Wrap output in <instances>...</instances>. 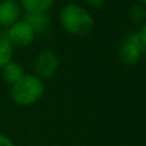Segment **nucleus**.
Masks as SVG:
<instances>
[{
  "mask_svg": "<svg viewBox=\"0 0 146 146\" xmlns=\"http://www.w3.org/2000/svg\"><path fill=\"white\" fill-rule=\"evenodd\" d=\"M61 27L72 36H86L94 29V17L87 8L70 3L62 7L58 14Z\"/></svg>",
  "mask_w": 146,
  "mask_h": 146,
  "instance_id": "nucleus-1",
  "label": "nucleus"
},
{
  "mask_svg": "<svg viewBox=\"0 0 146 146\" xmlns=\"http://www.w3.org/2000/svg\"><path fill=\"white\" fill-rule=\"evenodd\" d=\"M45 92L44 82L35 74H25L11 86V98L18 106L30 108L43 98Z\"/></svg>",
  "mask_w": 146,
  "mask_h": 146,
  "instance_id": "nucleus-2",
  "label": "nucleus"
},
{
  "mask_svg": "<svg viewBox=\"0 0 146 146\" xmlns=\"http://www.w3.org/2000/svg\"><path fill=\"white\" fill-rule=\"evenodd\" d=\"M146 53V48L143 47L138 31H129L121 39L119 45L118 54L120 61L127 66L137 65Z\"/></svg>",
  "mask_w": 146,
  "mask_h": 146,
  "instance_id": "nucleus-3",
  "label": "nucleus"
},
{
  "mask_svg": "<svg viewBox=\"0 0 146 146\" xmlns=\"http://www.w3.org/2000/svg\"><path fill=\"white\" fill-rule=\"evenodd\" d=\"M34 74L43 82L56 76L60 69V58L52 49H43L35 56L33 62Z\"/></svg>",
  "mask_w": 146,
  "mask_h": 146,
  "instance_id": "nucleus-4",
  "label": "nucleus"
},
{
  "mask_svg": "<svg viewBox=\"0 0 146 146\" xmlns=\"http://www.w3.org/2000/svg\"><path fill=\"white\" fill-rule=\"evenodd\" d=\"M4 34L11 41L13 48H26L30 47L34 43L36 35L34 33L33 27L26 22L25 19H19L13 26L4 30Z\"/></svg>",
  "mask_w": 146,
  "mask_h": 146,
  "instance_id": "nucleus-5",
  "label": "nucleus"
},
{
  "mask_svg": "<svg viewBox=\"0 0 146 146\" xmlns=\"http://www.w3.org/2000/svg\"><path fill=\"white\" fill-rule=\"evenodd\" d=\"M22 19V8L18 0H0V29H9Z\"/></svg>",
  "mask_w": 146,
  "mask_h": 146,
  "instance_id": "nucleus-6",
  "label": "nucleus"
},
{
  "mask_svg": "<svg viewBox=\"0 0 146 146\" xmlns=\"http://www.w3.org/2000/svg\"><path fill=\"white\" fill-rule=\"evenodd\" d=\"M26 22L33 27L35 35H45L49 33L52 26V19L48 13H34V14H25L23 17Z\"/></svg>",
  "mask_w": 146,
  "mask_h": 146,
  "instance_id": "nucleus-7",
  "label": "nucleus"
},
{
  "mask_svg": "<svg viewBox=\"0 0 146 146\" xmlns=\"http://www.w3.org/2000/svg\"><path fill=\"white\" fill-rule=\"evenodd\" d=\"M0 71H1V78H3V80L8 86H13L14 83L18 82V80L26 74L23 66L16 60H12L11 62H8L5 66H3L0 69Z\"/></svg>",
  "mask_w": 146,
  "mask_h": 146,
  "instance_id": "nucleus-8",
  "label": "nucleus"
},
{
  "mask_svg": "<svg viewBox=\"0 0 146 146\" xmlns=\"http://www.w3.org/2000/svg\"><path fill=\"white\" fill-rule=\"evenodd\" d=\"M25 14L48 13L53 8L56 0H18Z\"/></svg>",
  "mask_w": 146,
  "mask_h": 146,
  "instance_id": "nucleus-9",
  "label": "nucleus"
},
{
  "mask_svg": "<svg viewBox=\"0 0 146 146\" xmlns=\"http://www.w3.org/2000/svg\"><path fill=\"white\" fill-rule=\"evenodd\" d=\"M13 45L11 44V41L5 36L4 31H1L0 33V69L13 60Z\"/></svg>",
  "mask_w": 146,
  "mask_h": 146,
  "instance_id": "nucleus-10",
  "label": "nucleus"
},
{
  "mask_svg": "<svg viewBox=\"0 0 146 146\" xmlns=\"http://www.w3.org/2000/svg\"><path fill=\"white\" fill-rule=\"evenodd\" d=\"M128 18L136 25H143L146 22V7L140 3L133 4L128 11Z\"/></svg>",
  "mask_w": 146,
  "mask_h": 146,
  "instance_id": "nucleus-11",
  "label": "nucleus"
},
{
  "mask_svg": "<svg viewBox=\"0 0 146 146\" xmlns=\"http://www.w3.org/2000/svg\"><path fill=\"white\" fill-rule=\"evenodd\" d=\"M0 146H16V143L12 141V138L9 136L0 132Z\"/></svg>",
  "mask_w": 146,
  "mask_h": 146,
  "instance_id": "nucleus-12",
  "label": "nucleus"
},
{
  "mask_svg": "<svg viewBox=\"0 0 146 146\" xmlns=\"http://www.w3.org/2000/svg\"><path fill=\"white\" fill-rule=\"evenodd\" d=\"M86 1V4L88 7H91V8H101L104 4H105L106 0H84Z\"/></svg>",
  "mask_w": 146,
  "mask_h": 146,
  "instance_id": "nucleus-13",
  "label": "nucleus"
},
{
  "mask_svg": "<svg viewBox=\"0 0 146 146\" xmlns=\"http://www.w3.org/2000/svg\"><path fill=\"white\" fill-rule=\"evenodd\" d=\"M138 35L141 38V41H142L143 47L146 48V22L143 25H141V29L138 30Z\"/></svg>",
  "mask_w": 146,
  "mask_h": 146,
  "instance_id": "nucleus-14",
  "label": "nucleus"
},
{
  "mask_svg": "<svg viewBox=\"0 0 146 146\" xmlns=\"http://www.w3.org/2000/svg\"><path fill=\"white\" fill-rule=\"evenodd\" d=\"M138 3H140V4H142V5H145V7H146V0H138Z\"/></svg>",
  "mask_w": 146,
  "mask_h": 146,
  "instance_id": "nucleus-15",
  "label": "nucleus"
}]
</instances>
